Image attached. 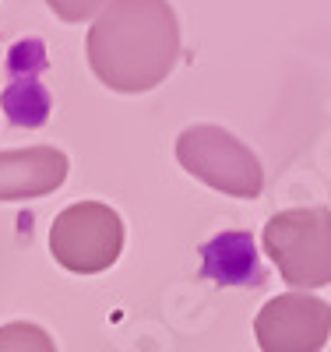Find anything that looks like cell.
Wrapping results in <instances>:
<instances>
[{"label": "cell", "instance_id": "1", "mask_svg": "<svg viewBox=\"0 0 331 352\" xmlns=\"http://www.w3.org/2000/svg\"><path fill=\"white\" fill-rule=\"evenodd\" d=\"M92 74L124 96L152 92L180 56V21L169 0H109L85 39Z\"/></svg>", "mask_w": 331, "mask_h": 352}, {"label": "cell", "instance_id": "2", "mask_svg": "<svg viewBox=\"0 0 331 352\" xmlns=\"http://www.w3.org/2000/svg\"><path fill=\"white\" fill-rule=\"evenodd\" d=\"M261 243L289 285L324 289L331 282V212L324 204L275 212L264 222Z\"/></svg>", "mask_w": 331, "mask_h": 352}, {"label": "cell", "instance_id": "3", "mask_svg": "<svg viewBox=\"0 0 331 352\" xmlns=\"http://www.w3.org/2000/svg\"><path fill=\"white\" fill-rule=\"evenodd\" d=\"M176 162L204 187L229 197L247 201L264 190V169L257 155L219 124H194L187 131H180Z\"/></svg>", "mask_w": 331, "mask_h": 352}, {"label": "cell", "instance_id": "4", "mask_svg": "<svg viewBox=\"0 0 331 352\" xmlns=\"http://www.w3.org/2000/svg\"><path fill=\"white\" fill-rule=\"evenodd\" d=\"M124 219L103 201H78L50 226V254L60 268L74 275L109 272L124 254Z\"/></svg>", "mask_w": 331, "mask_h": 352}, {"label": "cell", "instance_id": "5", "mask_svg": "<svg viewBox=\"0 0 331 352\" xmlns=\"http://www.w3.org/2000/svg\"><path fill=\"white\" fill-rule=\"evenodd\" d=\"M261 352H324L331 338V307L310 292L272 296L254 317Z\"/></svg>", "mask_w": 331, "mask_h": 352}, {"label": "cell", "instance_id": "6", "mask_svg": "<svg viewBox=\"0 0 331 352\" xmlns=\"http://www.w3.org/2000/svg\"><path fill=\"white\" fill-rule=\"evenodd\" d=\"M71 173L67 155L53 144L0 152V201H32L64 187Z\"/></svg>", "mask_w": 331, "mask_h": 352}, {"label": "cell", "instance_id": "7", "mask_svg": "<svg viewBox=\"0 0 331 352\" xmlns=\"http://www.w3.org/2000/svg\"><path fill=\"white\" fill-rule=\"evenodd\" d=\"M204 275L219 282H261L264 272L247 232H222L204 247Z\"/></svg>", "mask_w": 331, "mask_h": 352}, {"label": "cell", "instance_id": "8", "mask_svg": "<svg viewBox=\"0 0 331 352\" xmlns=\"http://www.w3.org/2000/svg\"><path fill=\"white\" fill-rule=\"evenodd\" d=\"M0 352H56L46 328L32 320H11L0 328Z\"/></svg>", "mask_w": 331, "mask_h": 352}, {"label": "cell", "instance_id": "9", "mask_svg": "<svg viewBox=\"0 0 331 352\" xmlns=\"http://www.w3.org/2000/svg\"><path fill=\"white\" fill-rule=\"evenodd\" d=\"M109 4V0H46V8L67 25H81L88 18H96L103 8Z\"/></svg>", "mask_w": 331, "mask_h": 352}]
</instances>
